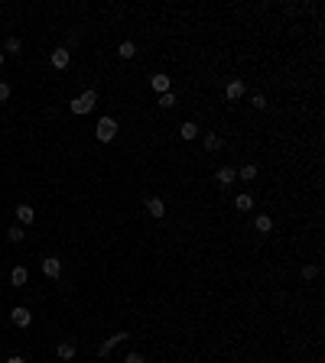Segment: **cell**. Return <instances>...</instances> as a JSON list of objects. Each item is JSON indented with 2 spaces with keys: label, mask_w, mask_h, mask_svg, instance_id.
Segmentation results:
<instances>
[{
  "label": "cell",
  "mask_w": 325,
  "mask_h": 363,
  "mask_svg": "<svg viewBox=\"0 0 325 363\" xmlns=\"http://www.w3.org/2000/svg\"><path fill=\"white\" fill-rule=\"evenodd\" d=\"M179 133H182V139H195V136H198V123H195V120H186V123L179 127Z\"/></svg>",
  "instance_id": "12"
},
{
  "label": "cell",
  "mask_w": 325,
  "mask_h": 363,
  "mask_svg": "<svg viewBox=\"0 0 325 363\" xmlns=\"http://www.w3.org/2000/svg\"><path fill=\"white\" fill-rule=\"evenodd\" d=\"M7 97H10V85L0 81V101H7Z\"/></svg>",
  "instance_id": "25"
},
{
  "label": "cell",
  "mask_w": 325,
  "mask_h": 363,
  "mask_svg": "<svg viewBox=\"0 0 325 363\" xmlns=\"http://www.w3.org/2000/svg\"><path fill=\"white\" fill-rule=\"evenodd\" d=\"M120 59H134L137 55V46H134V42H130V39H124V42H120Z\"/></svg>",
  "instance_id": "19"
},
{
  "label": "cell",
  "mask_w": 325,
  "mask_h": 363,
  "mask_svg": "<svg viewBox=\"0 0 325 363\" xmlns=\"http://www.w3.org/2000/svg\"><path fill=\"white\" fill-rule=\"evenodd\" d=\"M94 104H98V91H85L82 97H75L72 101V114H78V117H85V114H91L94 110Z\"/></svg>",
  "instance_id": "1"
},
{
  "label": "cell",
  "mask_w": 325,
  "mask_h": 363,
  "mask_svg": "<svg viewBox=\"0 0 325 363\" xmlns=\"http://www.w3.org/2000/svg\"><path fill=\"white\" fill-rule=\"evenodd\" d=\"M124 363H146V360L140 357V353H127V357H124Z\"/></svg>",
  "instance_id": "26"
},
{
  "label": "cell",
  "mask_w": 325,
  "mask_h": 363,
  "mask_svg": "<svg viewBox=\"0 0 325 363\" xmlns=\"http://www.w3.org/2000/svg\"><path fill=\"white\" fill-rule=\"evenodd\" d=\"M251 101H254V107H257V110H263V107H267V97H263V94H254Z\"/></svg>",
  "instance_id": "24"
},
{
  "label": "cell",
  "mask_w": 325,
  "mask_h": 363,
  "mask_svg": "<svg viewBox=\"0 0 325 363\" xmlns=\"http://www.w3.org/2000/svg\"><path fill=\"white\" fill-rule=\"evenodd\" d=\"M56 353H59V357H62V360H72V357H75V344L62 341V344H59V347H56Z\"/></svg>",
  "instance_id": "17"
},
{
  "label": "cell",
  "mask_w": 325,
  "mask_h": 363,
  "mask_svg": "<svg viewBox=\"0 0 325 363\" xmlns=\"http://www.w3.org/2000/svg\"><path fill=\"white\" fill-rule=\"evenodd\" d=\"M26 279H30L26 266H13V272H10V282H13V286H26Z\"/></svg>",
  "instance_id": "15"
},
{
  "label": "cell",
  "mask_w": 325,
  "mask_h": 363,
  "mask_svg": "<svg viewBox=\"0 0 325 363\" xmlns=\"http://www.w3.org/2000/svg\"><path fill=\"white\" fill-rule=\"evenodd\" d=\"M215 179H218V185H221V188H228V185H234V179H238V172H234L231 165H221V169L215 172Z\"/></svg>",
  "instance_id": "6"
},
{
  "label": "cell",
  "mask_w": 325,
  "mask_h": 363,
  "mask_svg": "<svg viewBox=\"0 0 325 363\" xmlns=\"http://www.w3.org/2000/svg\"><path fill=\"white\" fill-rule=\"evenodd\" d=\"M160 107H166V110H169V107H176V94H172V91L160 94Z\"/></svg>",
  "instance_id": "22"
},
{
  "label": "cell",
  "mask_w": 325,
  "mask_h": 363,
  "mask_svg": "<svg viewBox=\"0 0 325 363\" xmlns=\"http://www.w3.org/2000/svg\"><path fill=\"white\" fill-rule=\"evenodd\" d=\"M205 149H208V153H218V149H221V136H218V133H205Z\"/></svg>",
  "instance_id": "18"
},
{
  "label": "cell",
  "mask_w": 325,
  "mask_h": 363,
  "mask_svg": "<svg viewBox=\"0 0 325 363\" xmlns=\"http://www.w3.org/2000/svg\"><path fill=\"white\" fill-rule=\"evenodd\" d=\"M20 49L23 46H20V39H16V36H10V39L4 42V55H20Z\"/></svg>",
  "instance_id": "16"
},
{
  "label": "cell",
  "mask_w": 325,
  "mask_h": 363,
  "mask_svg": "<svg viewBox=\"0 0 325 363\" xmlns=\"http://www.w3.org/2000/svg\"><path fill=\"white\" fill-rule=\"evenodd\" d=\"M42 276H46V279H59V276H62V260H59V256H46V260H42Z\"/></svg>",
  "instance_id": "3"
},
{
  "label": "cell",
  "mask_w": 325,
  "mask_h": 363,
  "mask_svg": "<svg viewBox=\"0 0 325 363\" xmlns=\"http://www.w3.org/2000/svg\"><path fill=\"white\" fill-rule=\"evenodd\" d=\"M4 59H7V55H4V49H0V65H4Z\"/></svg>",
  "instance_id": "28"
},
{
  "label": "cell",
  "mask_w": 325,
  "mask_h": 363,
  "mask_svg": "<svg viewBox=\"0 0 325 363\" xmlns=\"http://www.w3.org/2000/svg\"><path fill=\"white\" fill-rule=\"evenodd\" d=\"M146 211H150V217H163L166 214L163 198H146Z\"/></svg>",
  "instance_id": "11"
},
{
  "label": "cell",
  "mask_w": 325,
  "mask_h": 363,
  "mask_svg": "<svg viewBox=\"0 0 325 363\" xmlns=\"http://www.w3.org/2000/svg\"><path fill=\"white\" fill-rule=\"evenodd\" d=\"M254 227H257L260 234H270V230H273V217H267V214H257V217H254Z\"/></svg>",
  "instance_id": "13"
},
{
  "label": "cell",
  "mask_w": 325,
  "mask_h": 363,
  "mask_svg": "<svg viewBox=\"0 0 325 363\" xmlns=\"http://www.w3.org/2000/svg\"><path fill=\"white\" fill-rule=\"evenodd\" d=\"M234 208H238V211H251L254 198H251V194H238V198H234Z\"/></svg>",
  "instance_id": "20"
},
{
  "label": "cell",
  "mask_w": 325,
  "mask_h": 363,
  "mask_svg": "<svg viewBox=\"0 0 325 363\" xmlns=\"http://www.w3.org/2000/svg\"><path fill=\"white\" fill-rule=\"evenodd\" d=\"M23 237H26V234H23V227H20V224H13L10 230H7V240H10V243H20Z\"/></svg>",
  "instance_id": "21"
},
{
  "label": "cell",
  "mask_w": 325,
  "mask_h": 363,
  "mask_svg": "<svg viewBox=\"0 0 325 363\" xmlns=\"http://www.w3.org/2000/svg\"><path fill=\"white\" fill-rule=\"evenodd\" d=\"M94 136H98V143H111V139L117 136V120H114V117H101L98 127H94Z\"/></svg>",
  "instance_id": "2"
},
{
  "label": "cell",
  "mask_w": 325,
  "mask_h": 363,
  "mask_svg": "<svg viewBox=\"0 0 325 363\" xmlns=\"http://www.w3.org/2000/svg\"><path fill=\"white\" fill-rule=\"evenodd\" d=\"M244 94H247V85H244L241 78H231L228 88H224V97H228V101H241Z\"/></svg>",
  "instance_id": "4"
},
{
  "label": "cell",
  "mask_w": 325,
  "mask_h": 363,
  "mask_svg": "<svg viewBox=\"0 0 325 363\" xmlns=\"http://www.w3.org/2000/svg\"><path fill=\"white\" fill-rule=\"evenodd\" d=\"M10 321H13L16 327H30V324H33V312H30V308H20V305H16L13 312H10Z\"/></svg>",
  "instance_id": "5"
},
{
  "label": "cell",
  "mask_w": 325,
  "mask_h": 363,
  "mask_svg": "<svg viewBox=\"0 0 325 363\" xmlns=\"http://www.w3.org/2000/svg\"><path fill=\"white\" fill-rule=\"evenodd\" d=\"M127 338H130V334H127V331H117V334H111V338H108V341H104V344H101V350H98V353H101V357H108V353H111V347H114V344H120V341H127Z\"/></svg>",
  "instance_id": "9"
},
{
  "label": "cell",
  "mask_w": 325,
  "mask_h": 363,
  "mask_svg": "<svg viewBox=\"0 0 325 363\" xmlns=\"http://www.w3.org/2000/svg\"><path fill=\"white\" fill-rule=\"evenodd\" d=\"M68 62H72V52H68V49H56V52H52V65H56V68H68Z\"/></svg>",
  "instance_id": "10"
},
{
  "label": "cell",
  "mask_w": 325,
  "mask_h": 363,
  "mask_svg": "<svg viewBox=\"0 0 325 363\" xmlns=\"http://www.w3.org/2000/svg\"><path fill=\"white\" fill-rule=\"evenodd\" d=\"M33 220H36V211H33L30 205H20V208H16V224H20V227L33 224Z\"/></svg>",
  "instance_id": "8"
},
{
  "label": "cell",
  "mask_w": 325,
  "mask_h": 363,
  "mask_svg": "<svg viewBox=\"0 0 325 363\" xmlns=\"http://www.w3.org/2000/svg\"><path fill=\"white\" fill-rule=\"evenodd\" d=\"M150 88H153V91L156 94H166V91H172V81H169V75H153V81H150Z\"/></svg>",
  "instance_id": "7"
},
{
  "label": "cell",
  "mask_w": 325,
  "mask_h": 363,
  "mask_svg": "<svg viewBox=\"0 0 325 363\" xmlns=\"http://www.w3.org/2000/svg\"><path fill=\"white\" fill-rule=\"evenodd\" d=\"M238 179H241V182H254V179H257V165H254V162L241 165V169H238Z\"/></svg>",
  "instance_id": "14"
},
{
  "label": "cell",
  "mask_w": 325,
  "mask_h": 363,
  "mask_svg": "<svg viewBox=\"0 0 325 363\" xmlns=\"http://www.w3.org/2000/svg\"><path fill=\"white\" fill-rule=\"evenodd\" d=\"M319 276V266H303V279H315Z\"/></svg>",
  "instance_id": "23"
},
{
  "label": "cell",
  "mask_w": 325,
  "mask_h": 363,
  "mask_svg": "<svg viewBox=\"0 0 325 363\" xmlns=\"http://www.w3.org/2000/svg\"><path fill=\"white\" fill-rule=\"evenodd\" d=\"M7 363H26L23 357H7Z\"/></svg>",
  "instance_id": "27"
}]
</instances>
